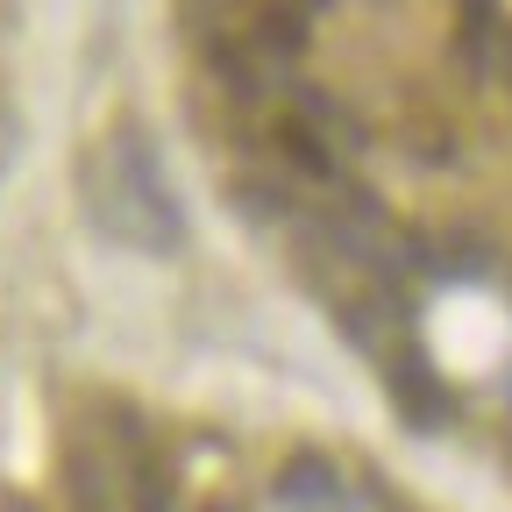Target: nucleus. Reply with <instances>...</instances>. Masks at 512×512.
<instances>
[{
	"instance_id": "1",
	"label": "nucleus",
	"mask_w": 512,
	"mask_h": 512,
	"mask_svg": "<svg viewBox=\"0 0 512 512\" xmlns=\"http://www.w3.org/2000/svg\"><path fill=\"white\" fill-rule=\"evenodd\" d=\"M114 200H121V235L143 242V249H178L185 221H178V200L157 171V150L143 128H121L114 136Z\"/></svg>"
},
{
	"instance_id": "2",
	"label": "nucleus",
	"mask_w": 512,
	"mask_h": 512,
	"mask_svg": "<svg viewBox=\"0 0 512 512\" xmlns=\"http://www.w3.org/2000/svg\"><path fill=\"white\" fill-rule=\"evenodd\" d=\"M278 498H285V512H342V484L320 456H292L278 470Z\"/></svg>"
},
{
	"instance_id": "3",
	"label": "nucleus",
	"mask_w": 512,
	"mask_h": 512,
	"mask_svg": "<svg viewBox=\"0 0 512 512\" xmlns=\"http://www.w3.org/2000/svg\"><path fill=\"white\" fill-rule=\"evenodd\" d=\"M128 505H136V512H178L171 463L157 456L150 441H136V448H128Z\"/></svg>"
},
{
	"instance_id": "4",
	"label": "nucleus",
	"mask_w": 512,
	"mask_h": 512,
	"mask_svg": "<svg viewBox=\"0 0 512 512\" xmlns=\"http://www.w3.org/2000/svg\"><path fill=\"white\" fill-rule=\"evenodd\" d=\"M399 406H406L413 427H441V420H448V392L434 384L427 363H406V370H399Z\"/></svg>"
},
{
	"instance_id": "5",
	"label": "nucleus",
	"mask_w": 512,
	"mask_h": 512,
	"mask_svg": "<svg viewBox=\"0 0 512 512\" xmlns=\"http://www.w3.org/2000/svg\"><path fill=\"white\" fill-rule=\"evenodd\" d=\"M299 121L313 128V136H320V143H328V136H335L342 150H363V128H356V121H349V114H342V107H335L328 93H313V86L299 93Z\"/></svg>"
},
{
	"instance_id": "6",
	"label": "nucleus",
	"mask_w": 512,
	"mask_h": 512,
	"mask_svg": "<svg viewBox=\"0 0 512 512\" xmlns=\"http://www.w3.org/2000/svg\"><path fill=\"white\" fill-rule=\"evenodd\" d=\"M256 43H264L271 57H299L306 50V15L292 8V0H271V8L256 15Z\"/></svg>"
},
{
	"instance_id": "7",
	"label": "nucleus",
	"mask_w": 512,
	"mask_h": 512,
	"mask_svg": "<svg viewBox=\"0 0 512 512\" xmlns=\"http://www.w3.org/2000/svg\"><path fill=\"white\" fill-rule=\"evenodd\" d=\"M278 143H285V157H292V164H299L306 178H335V150L320 143V136H313V128H306L299 114L285 121V136H278Z\"/></svg>"
},
{
	"instance_id": "8",
	"label": "nucleus",
	"mask_w": 512,
	"mask_h": 512,
	"mask_svg": "<svg viewBox=\"0 0 512 512\" xmlns=\"http://www.w3.org/2000/svg\"><path fill=\"white\" fill-rule=\"evenodd\" d=\"M498 22V0H463V57L477 64V72H491V29Z\"/></svg>"
},
{
	"instance_id": "9",
	"label": "nucleus",
	"mask_w": 512,
	"mask_h": 512,
	"mask_svg": "<svg viewBox=\"0 0 512 512\" xmlns=\"http://www.w3.org/2000/svg\"><path fill=\"white\" fill-rule=\"evenodd\" d=\"M64 470H72V512H114L107 505V477H100V463L86 456V448H72Z\"/></svg>"
},
{
	"instance_id": "10",
	"label": "nucleus",
	"mask_w": 512,
	"mask_h": 512,
	"mask_svg": "<svg viewBox=\"0 0 512 512\" xmlns=\"http://www.w3.org/2000/svg\"><path fill=\"white\" fill-rule=\"evenodd\" d=\"M0 512H36V505H29V498H8V505H0Z\"/></svg>"
},
{
	"instance_id": "11",
	"label": "nucleus",
	"mask_w": 512,
	"mask_h": 512,
	"mask_svg": "<svg viewBox=\"0 0 512 512\" xmlns=\"http://www.w3.org/2000/svg\"><path fill=\"white\" fill-rule=\"evenodd\" d=\"M313 8H320V0H313Z\"/></svg>"
}]
</instances>
